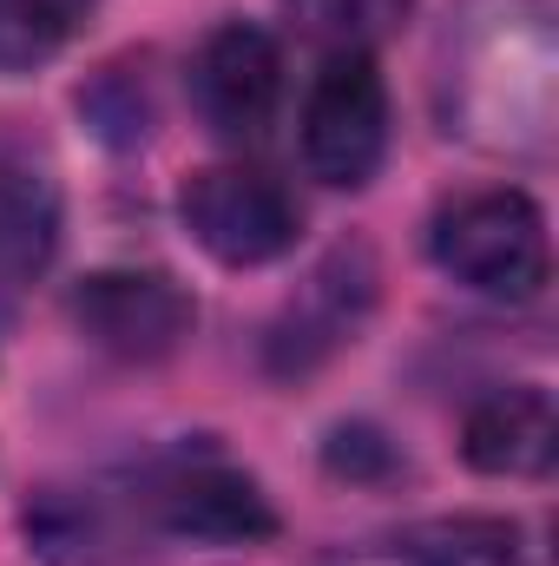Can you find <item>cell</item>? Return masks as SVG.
<instances>
[{
  "mask_svg": "<svg viewBox=\"0 0 559 566\" xmlns=\"http://www.w3.org/2000/svg\"><path fill=\"white\" fill-rule=\"evenodd\" d=\"M428 251L461 290L494 296V303H534L553 277L547 211L514 185L441 205L428 224Z\"/></svg>",
  "mask_w": 559,
  "mask_h": 566,
  "instance_id": "cell-1",
  "label": "cell"
},
{
  "mask_svg": "<svg viewBox=\"0 0 559 566\" xmlns=\"http://www.w3.org/2000/svg\"><path fill=\"white\" fill-rule=\"evenodd\" d=\"M178 218L198 238V251H211L231 271L277 264L283 251H296V238H303L296 191L283 185L277 171L244 165V158H224V165L191 171L184 191H178Z\"/></svg>",
  "mask_w": 559,
  "mask_h": 566,
  "instance_id": "cell-2",
  "label": "cell"
},
{
  "mask_svg": "<svg viewBox=\"0 0 559 566\" xmlns=\"http://www.w3.org/2000/svg\"><path fill=\"white\" fill-rule=\"evenodd\" d=\"M389 158V86L376 53H329L303 99V165L329 191H362Z\"/></svg>",
  "mask_w": 559,
  "mask_h": 566,
  "instance_id": "cell-3",
  "label": "cell"
},
{
  "mask_svg": "<svg viewBox=\"0 0 559 566\" xmlns=\"http://www.w3.org/2000/svg\"><path fill=\"white\" fill-rule=\"evenodd\" d=\"M283 106V53L251 20H224L191 53V113L224 145H257Z\"/></svg>",
  "mask_w": 559,
  "mask_h": 566,
  "instance_id": "cell-4",
  "label": "cell"
},
{
  "mask_svg": "<svg viewBox=\"0 0 559 566\" xmlns=\"http://www.w3.org/2000/svg\"><path fill=\"white\" fill-rule=\"evenodd\" d=\"M73 323L119 363H165L198 329V303L165 271H93L73 290Z\"/></svg>",
  "mask_w": 559,
  "mask_h": 566,
  "instance_id": "cell-5",
  "label": "cell"
},
{
  "mask_svg": "<svg viewBox=\"0 0 559 566\" xmlns=\"http://www.w3.org/2000/svg\"><path fill=\"white\" fill-rule=\"evenodd\" d=\"M145 514L178 534V541H204V547H257L277 534V507L264 501V488L231 468V461H171L151 494H145Z\"/></svg>",
  "mask_w": 559,
  "mask_h": 566,
  "instance_id": "cell-6",
  "label": "cell"
},
{
  "mask_svg": "<svg viewBox=\"0 0 559 566\" xmlns=\"http://www.w3.org/2000/svg\"><path fill=\"white\" fill-rule=\"evenodd\" d=\"M369 303H376V264H369V251L342 244L336 258L316 264V277L296 290V303L271 329V369L277 376H309L316 363H329L342 343H356Z\"/></svg>",
  "mask_w": 559,
  "mask_h": 566,
  "instance_id": "cell-7",
  "label": "cell"
},
{
  "mask_svg": "<svg viewBox=\"0 0 559 566\" xmlns=\"http://www.w3.org/2000/svg\"><path fill=\"white\" fill-rule=\"evenodd\" d=\"M553 448H559V416H553V396L540 382L494 389L461 422L467 468L474 474H494V481H540L553 468Z\"/></svg>",
  "mask_w": 559,
  "mask_h": 566,
  "instance_id": "cell-8",
  "label": "cell"
},
{
  "mask_svg": "<svg viewBox=\"0 0 559 566\" xmlns=\"http://www.w3.org/2000/svg\"><path fill=\"white\" fill-rule=\"evenodd\" d=\"M376 566H534L527 541L514 521L494 514H454V521H421L402 541H389V554Z\"/></svg>",
  "mask_w": 559,
  "mask_h": 566,
  "instance_id": "cell-9",
  "label": "cell"
},
{
  "mask_svg": "<svg viewBox=\"0 0 559 566\" xmlns=\"http://www.w3.org/2000/svg\"><path fill=\"white\" fill-rule=\"evenodd\" d=\"M60 238V198L46 185V171H33L27 158H0V271L27 277L53 258Z\"/></svg>",
  "mask_w": 559,
  "mask_h": 566,
  "instance_id": "cell-10",
  "label": "cell"
},
{
  "mask_svg": "<svg viewBox=\"0 0 559 566\" xmlns=\"http://www.w3.org/2000/svg\"><path fill=\"white\" fill-rule=\"evenodd\" d=\"M93 13L99 0H0V73H40L86 33Z\"/></svg>",
  "mask_w": 559,
  "mask_h": 566,
  "instance_id": "cell-11",
  "label": "cell"
},
{
  "mask_svg": "<svg viewBox=\"0 0 559 566\" xmlns=\"http://www.w3.org/2000/svg\"><path fill=\"white\" fill-rule=\"evenodd\" d=\"M289 13L329 53H376L389 33H402L415 0H289Z\"/></svg>",
  "mask_w": 559,
  "mask_h": 566,
  "instance_id": "cell-12",
  "label": "cell"
},
{
  "mask_svg": "<svg viewBox=\"0 0 559 566\" xmlns=\"http://www.w3.org/2000/svg\"><path fill=\"white\" fill-rule=\"evenodd\" d=\"M323 461H329V474H356V481H362V474H376V468H395V448H389L376 428H336Z\"/></svg>",
  "mask_w": 559,
  "mask_h": 566,
  "instance_id": "cell-13",
  "label": "cell"
}]
</instances>
